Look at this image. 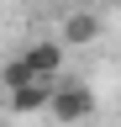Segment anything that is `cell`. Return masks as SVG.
<instances>
[{
	"instance_id": "1",
	"label": "cell",
	"mask_w": 121,
	"mask_h": 127,
	"mask_svg": "<svg viewBox=\"0 0 121 127\" xmlns=\"http://www.w3.org/2000/svg\"><path fill=\"white\" fill-rule=\"evenodd\" d=\"M95 85H84V79H63L58 74L53 79V101H48V117L58 122V127H79V122H89L95 117Z\"/></svg>"
},
{
	"instance_id": "2",
	"label": "cell",
	"mask_w": 121,
	"mask_h": 127,
	"mask_svg": "<svg viewBox=\"0 0 121 127\" xmlns=\"http://www.w3.org/2000/svg\"><path fill=\"white\" fill-rule=\"evenodd\" d=\"M48 101H53V79H26V85L5 90V106L16 111V117H42Z\"/></svg>"
},
{
	"instance_id": "3",
	"label": "cell",
	"mask_w": 121,
	"mask_h": 127,
	"mask_svg": "<svg viewBox=\"0 0 121 127\" xmlns=\"http://www.w3.org/2000/svg\"><path fill=\"white\" fill-rule=\"evenodd\" d=\"M21 58H26V69H32L37 79H58V69H63V58H69V48L58 42V37H42L32 48H21Z\"/></svg>"
},
{
	"instance_id": "4",
	"label": "cell",
	"mask_w": 121,
	"mask_h": 127,
	"mask_svg": "<svg viewBox=\"0 0 121 127\" xmlns=\"http://www.w3.org/2000/svg\"><path fill=\"white\" fill-rule=\"evenodd\" d=\"M100 32H105V21L95 11H69L63 27H58V42L63 48H89V42H100Z\"/></svg>"
},
{
	"instance_id": "5",
	"label": "cell",
	"mask_w": 121,
	"mask_h": 127,
	"mask_svg": "<svg viewBox=\"0 0 121 127\" xmlns=\"http://www.w3.org/2000/svg\"><path fill=\"white\" fill-rule=\"evenodd\" d=\"M26 79H37L32 69H26V58H21V53L5 58V69H0V90H16V85H26Z\"/></svg>"
}]
</instances>
